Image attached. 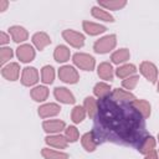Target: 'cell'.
I'll return each instance as SVG.
<instances>
[{
    "label": "cell",
    "instance_id": "6da1fadb",
    "mask_svg": "<svg viewBox=\"0 0 159 159\" xmlns=\"http://www.w3.org/2000/svg\"><path fill=\"white\" fill-rule=\"evenodd\" d=\"M97 117L102 130L112 140L134 143L140 137L142 117L130 103H119L112 97L99 99Z\"/></svg>",
    "mask_w": 159,
    "mask_h": 159
},
{
    "label": "cell",
    "instance_id": "7a4b0ae2",
    "mask_svg": "<svg viewBox=\"0 0 159 159\" xmlns=\"http://www.w3.org/2000/svg\"><path fill=\"white\" fill-rule=\"evenodd\" d=\"M116 45H117V36L114 34H111V35H106L98 39L93 43V50L96 53L103 55V53H108L112 50H114Z\"/></svg>",
    "mask_w": 159,
    "mask_h": 159
},
{
    "label": "cell",
    "instance_id": "3957f363",
    "mask_svg": "<svg viewBox=\"0 0 159 159\" xmlns=\"http://www.w3.org/2000/svg\"><path fill=\"white\" fill-rule=\"evenodd\" d=\"M72 61L75 63L76 67H78L80 70H83V71H93L94 67H96V60L93 56L88 55V53H84V52H77L73 55L72 57Z\"/></svg>",
    "mask_w": 159,
    "mask_h": 159
},
{
    "label": "cell",
    "instance_id": "277c9868",
    "mask_svg": "<svg viewBox=\"0 0 159 159\" xmlns=\"http://www.w3.org/2000/svg\"><path fill=\"white\" fill-rule=\"evenodd\" d=\"M62 37L63 40L72 47L75 48H81L83 47L84 45V35L76 31V30H72V29H67V30H63L62 31Z\"/></svg>",
    "mask_w": 159,
    "mask_h": 159
},
{
    "label": "cell",
    "instance_id": "5b68a950",
    "mask_svg": "<svg viewBox=\"0 0 159 159\" xmlns=\"http://www.w3.org/2000/svg\"><path fill=\"white\" fill-rule=\"evenodd\" d=\"M58 78L65 83L75 84L80 81V75L73 66L65 65V66L60 67V70H58Z\"/></svg>",
    "mask_w": 159,
    "mask_h": 159
},
{
    "label": "cell",
    "instance_id": "8992f818",
    "mask_svg": "<svg viewBox=\"0 0 159 159\" xmlns=\"http://www.w3.org/2000/svg\"><path fill=\"white\" fill-rule=\"evenodd\" d=\"M139 72L150 83H157L158 82L159 73H158L157 66L153 62H150V61H143L140 63V66H139Z\"/></svg>",
    "mask_w": 159,
    "mask_h": 159
},
{
    "label": "cell",
    "instance_id": "52a82bcc",
    "mask_svg": "<svg viewBox=\"0 0 159 159\" xmlns=\"http://www.w3.org/2000/svg\"><path fill=\"white\" fill-rule=\"evenodd\" d=\"M21 83L25 87H32L39 82V71L35 67H25L21 72Z\"/></svg>",
    "mask_w": 159,
    "mask_h": 159
},
{
    "label": "cell",
    "instance_id": "ba28073f",
    "mask_svg": "<svg viewBox=\"0 0 159 159\" xmlns=\"http://www.w3.org/2000/svg\"><path fill=\"white\" fill-rule=\"evenodd\" d=\"M35 48L30 43H22L17 48H16V56L17 58L24 62V63H27V62H31L34 58H35Z\"/></svg>",
    "mask_w": 159,
    "mask_h": 159
},
{
    "label": "cell",
    "instance_id": "9c48e42d",
    "mask_svg": "<svg viewBox=\"0 0 159 159\" xmlns=\"http://www.w3.org/2000/svg\"><path fill=\"white\" fill-rule=\"evenodd\" d=\"M42 128L47 134H60L66 129V123L61 119H47L43 120Z\"/></svg>",
    "mask_w": 159,
    "mask_h": 159
},
{
    "label": "cell",
    "instance_id": "30bf717a",
    "mask_svg": "<svg viewBox=\"0 0 159 159\" xmlns=\"http://www.w3.org/2000/svg\"><path fill=\"white\" fill-rule=\"evenodd\" d=\"M1 76L7 81H16L20 76V66L17 62H9L1 67Z\"/></svg>",
    "mask_w": 159,
    "mask_h": 159
},
{
    "label": "cell",
    "instance_id": "8fae6325",
    "mask_svg": "<svg viewBox=\"0 0 159 159\" xmlns=\"http://www.w3.org/2000/svg\"><path fill=\"white\" fill-rule=\"evenodd\" d=\"M53 96L58 102L63 104H73L76 102L73 93L66 87H56L53 89Z\"/></svg>",
    "mask_w": 159,
    "mask_h": 159
},
{
    "label": "cell",
    "instance_id": "7c38bea8",
    "mask_svg": "<svg viewBox=\"0 0 159 159\" xmlns=\"http://www.w3.org/2000/svg\"><path fill=\"white\" fill-rule=\"evenodd\" d=\"M45 143L50 148H56V149H66L68 145V140L65 135L61 134H50L45 138Z\"/></svg>",
    "mask_w": 159,
    "mask_h": 159
},
{
    "label": "cell",
    "instance_id": "4fadbf2b",
    "mask_svg": "<svg viewBox=\"0 0 159 159\" xmlns=\"http://www.w3.org/2000/svg\"><path fill=\"white\" fill-rule=\"evenodd\" d=\"M60 112H61V107H60L57 103H52V102L45 103V104L40 106V107H39V111H37L39 116H40L41 118H43V119H45V118L55 117V116H57Z\"/></svg>",
    "mask_w": 159,
    "mask_h": 159
},
{
    "label": "cell",
    "instance_id": "5bb4252c",
    "mask_svg": "<svg viewBox=\"0 0 159 159\" xmlns=\"http://www.w3.org/2000/svg\"><path fill=\"white\" fill-rule=\"evenodd\" d=\"M111 97H112L114 101L119 102V103H128V104L137 99V97H135L132 92H129V91H127V89H122V88H114V89L112 91Z\"/></svg>",
    "mask_w": 159,
    "mask_h": 159
},
{
    "label": "cell",
    "instance_id": "9a60e30c",
    "mask_svg": "<svg viewBox=\"0 0 159 159\" xmlns=\"http://www.w3.org/2000/svg\"><path fill=\"white\" fill-rule=\"evenodd\" d=\"M9 35L11 36L12 41L16 42V43H20V42H24L29 39V32L24 27V26H20V25H14V26H10L9 27Z\"/></svg>",
    "mask_w": 159,
    "mask_h": 159
},
{
    "label": "cell",
    "instance_id": "2e32d148",
    "mask_svg": "<svg viewBox=\"0 0 159 159\" xmlns=\"http://www.w3.org/2000/svg\"><path fill=\"white\" fill-rule=\"evenodd\" d=\"M132 107L140 114V117L143 119H147L150 117V113H152V104L145 101V99H135L133 101L132 103Z\"/></svg>",
    "mask_w": 159,
    "mask_h": 159
},
{
    "label": "cell",
    "instance_id": "e0dca14e",
    "mask_svg": "<svg viewBox=\"0 0 159 159\" xmlns=\"http://www.w3.org/2000/svg\"><path fill=\"white\" fill-rule=\"evenodd\" d=\"M81 144L86 152H89V153L94 152L97 149V145H98V140L94 135V130L84 133L81 137Z\"/></svg>",
    "mask_w": 159,
    "mask_h": 159
},
{
    "label": "cell",
    "instance_id": "ac0fdd59",
    "mask_svg": "<svg viewBox=\"0 0 159 159\" xmlns=\"http://www.w3.org/2000/svg\"><path fill=\"white\" fill-rule=\"evenodd\" d=\"M31 40H32L34 46L39 51H42L45 47H47L48 45H51V37L46 32H43V31H39V32L34 34Z\"/></svg>",
    "mask_w": 159,
    "mask_h": 159
},
{
    "label": "cell",
    "instance_id": "d6986e66",
    "mask_svg": "<svg viewBox=\"0 0 159 159\" xmlns=\"http://www.w3.org/2000/svg\"><path fill=\"white\" fill-rule=\"evenodd\" d=\"M82 27L84 30V32L89 36H97V35H101L103 34L107 27L101 25V24H97V22H93V21H88V20H84L82 22Z\"/></svg>",
    "mask_w": 159,
    "mask_h": 159
},
{
    "label": "cell",
    "instance_id": "ffe728a7",
    "mask_svg": "<svg viewBox=\"0 0 159 159\" xmlns=\"http://www.w3.org/2000/svg\"><path fill=\"white\" fill-rule=\"evenodd\" d=\"M97 75L101 80L104 81H111L113 80L114 76V70L111 62H101L97 67Z\"/></svg>",
    "mask_w": 159,
    "mask_h": 159
},
{
    "label": "cell",
    "instance_id": "44dd1931",
    "mask_svg": "<svg viewBox=\"0 0 159 159\" xmlns=\"http://www.w3.org/2000/svg\"><path fill=\"white\" fill-rule=\"evenodd\" d=\"M93 94L98 98V99H104V98H108L111 97L112 94V88L108 83L106 82H98L94 84L93 87Z\"/></svg>",
    "mask_w": 159,
    "mask_h": 159
},
{
    "label": "cell",
    "instance_id": "7402d4cb",
    "mask_svg": "<svg viewBox=\"0 0 159 159\" xmlns=\"http://www.w3.org/2000/svg\"><path fill=\"white\" fill-rule=\"evenodd\" d=\"M83 107L86 109V113L89 118H96L97 117V113H98V101L92 97V96H88L84 98L83 101Z\"/></svg>",
    "mask_w": 159,
    "mask_h": 159
},
{
    "label": "cell",
    "instance_id": "603a6c76",
    "mask_svg": "<svg viewBox=\"0 0 159 159\" xmlns=\"http://www.w3.org/2000/svg\"><path fill=\"white\" fill-rule=\"evenodd\" d=\"M71 57V50L65 46V45H58L56 46L55 51H53V58L56 62L58 63H63V62H67Z\"/></svg>",
    "mask_w": 159,
    "mask_h": 159
},
{
    "label": "cell",
    "instance_id": "cb8c5ba5",
    "mask_svg": "<svg viewBox=\"0 0 159 159\" xmlns=\"http://www.w3.org/2000/svg\"><path fill=\"white\" fill-rule=\"evenodd\" d=\"M129 58H130V52L125 47L119 48V50H116L111 55V61L114 65H124V62H127Z\"/></svg>",
    "mask_w": 159,
    "mask_h": 159
},
{
    "label": "cell",
    "instance_id": "d4e9b609",
    "mask_svg": "<svg viewBox=\"0 0 159 159\" xmlns=\"http://www.w3.org/2000/svg\"><path fill=\"white\" fill-rule=\"evenodd\" d=\"M155 145H157V139L153 135H147L140 140V144L138 145V150L142 154H148L152 150H155Z\"/></svg>",
    "mask_w": 159,
    "mask_h": 159
},
{
    "label": "cell",
    "instance_id": "484cf974",
    "mask_svg": "<svg viewBox=\"0 0 159 159\" xmlns=\"http://www.w3.org/2000/svg\"><path fill=\"white\" fill-rule=\"evenodd\" d=\"M91 14H92V16H93L94 19H97V20L106 21V22H114V17H113V15L109 14L106 9H103V7L98 6V5H96V6L92 7Z\"/></svg>",
    "mask_w": 159,
    "mask_h": 159
},
{
    "label": "cell",
    "instance_id": "4316f807",
    "mask_svg": "<svg viewBox=\"0 0 159 159\" xmlns=\"http://www.w3.org/2000/svg\"><path fill=\"white\" fill-rule=\"evenodd\" d=\"M48 88L46 86H35L30 91V96L35 102H45L48 97Z\"/></svg>",
    "mask_w": 159,
    "mask_h": 159
},
{
    "label": "cell",
    "instance_id": "83f0119b",
    "mask_svg": "<svg viewBox=\"0 0 159 159\" xmlns=\"http://www.w3.org/2000/svg\"><path fill=\"white\" fill-rule=\"evenodd\" d=\"M135 72H137V67H135V65H133V63H124V65H120V66H118V68L116 70L117 77H119V78H122V80L135 75Z\"/></svg>",
    "mask_w": 159,
    "mask_h": 159
},
{
    "label": "cell",
    "instance_id": "f1b7e54d",
    "mask_svg": "<svg viewBox=\"0 0 159 159\" xmlns=\"http://www.w3.org/2000/svg\"><path fill=\"white\" fill-rule=\"evenodd\" d=\"M127 5L125 0H101L98 1V6L106 9V10H120Z\"/></svg>",
    "mask_w": 159,
    "mask_h": 159
},
{
    "label": "cell",
    "instance_id": "f546056e",
    "mask_svg": "<svg viewBox=\"0 0 159 159\" xmlns=\"http://www.w3.org/2000/svg\"><path fill=\"white\" fill-rule=\"evenodd\" d=\"M41 155L45 159H70L68 154L61 150H55L51 148H42Z\"/></svg>",
    "mask_w": 159,
    "mask_h": 159
},
{
    "label": "cell",
    "instance_id": "4dcf8cb0",
    "mask_svg": "<svg viewBox=\"0 0 159 159\" xmlns=\"http://www.w3.org/2000/svg\"><path fill=\"white\" fill-rule=\"evenodd\" d=\"M41 81L45 84H51L55 81V68L50 65H46L41 68Z\"/></svg>",
    "mask_w": 159,
    "mask_h": 159
},
{
    "label": "cell",
    "instance_id": "1f68e13d",
    "mask_svg": "<svg viewBox=\"0 0 159 159\" xmlns=\"http://www.w3.org/2000/svg\"><path fill=\"white\" fill-rule=\"evenodd\" d=\"M86 116H87V113H86V109L83 106H75L72 112H71V119L76 124L82 123L83 119L86 118Z\"/></svg>",
    "mask_w": 159,
    "mask_h": 159
},
{
    "label": "cell",
    "instance_id": "d6a6232c",
    "mask_svg": "<svg viewBox=\"0 0 159 159\" xmlns=\"http://www.w3.org/2000/svg\"><path fill=\"white\" fill-rule=\"evenodd\" d=\"M14 56V51L11 47H7V46H4L0 48V65L1 67H4Z\"/></svg>",
    "mask_w": 159,
    "mask_h": 159
},
{
    "label": "cell",
    "instance_id": "836d02e7",
    "mask_svg": "<svg viewBox=\"0 0 159 159\" xmlns=\"http://www.w3.org/2000/svg\"><path fill=\"white\" fill-rule=\"evenodd\" d=\"M63 135L67 138V140H68L70 143H75V142H77L78 138H80V132H78V129H77L75 125H68V127H66Z\"/></svg>",
    "mask_w": 159,
    "mask_h": 159
},
{
    "label": "cell",
    "instance_id": "e575fe53",
    "mask_svg": "<svg viewBox=\"0 0 159 159\" xmlns=\"http://www.w3.org/2000/svg\"><path fill=\"white\" fill-rule=\"evenodd\" d=\"M138 81H139V76H138V75H133V76H130V77L124 78V80L122 81V86H123V88H125L127 91L130 92L132 89H134V88L137 87Z\"/></svg>",
    "mask_w": 159,
    "mask_h": 159
},
{
    "label": "cell",
    "instance_id": "d590c367",
    "mask_svg": "<svg viewBox=\"0 0 159 159\" xmlns=\"http://www.w3.org/2000/svg\"><path fill=\"white\" fill-rule=\"evenodd\" d=\"M9 42H10V35H7L6 32L1 31V32H0V45L4 47V46L7 45Z\"/></svg>",
    "mask_w": 159,
    "mask_h": 159
},
{
    "label": "cell",
    "instance_id": "8d00e7d4",
    "mask_svg": "<svg viewBox=\"0 0 159 159\" xmlns=\"http://www.w3.org/2000/svg\"><path fill=\"white\" fill-rule=\"evenodd\" d=\"M144 159H159L158 152H157V150H152V152H149L148 154L144 155Z\"/></svg>",
    "mask_w": 159,
    "mask_h": 159
},
{
    "label": "cell",
    "instance_id": "74e56055",
    "mask_svg": "<svg viewBox=\"0 0 159 159\" xmlns=\"http://www.w3.org/2000/svg\"><path fill=\"white\" fill-rule=\"evenodd\" d=\"M9 6V1L7 0H0V12H4Z\"/></svg>",
    "mask_w": 159,
    "mask_h": 159
},
{
    "label": "cell",
    "instance_id": "f35d334b",
    "mask_svg": "<svg viewBox=\"0 0 159 159\" xmlns=\"http://www.w3.org/2000/svg\"><path fill=\"white\" fill-rule=\"evenodd\" d=\"M157 88H158V89H157V91H158V92H159V78H158V82H157Z\"/></svg>",
    "mask_w": 159,
    "mask_h": 159
},
{
    "label": "cell",
    "instance_id": "ab89813d",
    "mask_svg": "<svg viewBox=\"0 0 159 159\" xmlns=\"http://www.w3.org/2000/svg\"><path fill=\"white\" fill-rule=\"evenodd\" d=\"M158 142H159V133H158Z\"/></svg>",
    "mask_w": 159,
    "mask_h": 159
},
{
    "label": "cell",
    "instance_id": "60d3db41",
    "mask_svg": "<svg viewBox=\"0 0 159 159\" xmlns=\"http://www.w3.org/2000/svg\"><path fill=\"white\" fill-rule=\"evenodd\" d=\"M158 155H159V152H158Z\"/></svg>",
    "mask_w": 159,
    "mask_h": 159
}]
</instances>
